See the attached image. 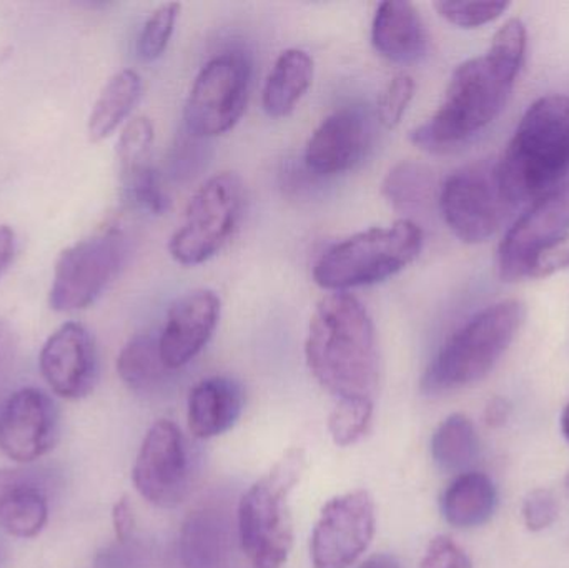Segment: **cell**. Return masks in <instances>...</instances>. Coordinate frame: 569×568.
<instances>
[{
    "mask_svg": "<svg viewBox=\"0 0 569 568\" xmlns=\"http://www.w3.org/2000/svg\"><path fill=\"white\" fill-rule=\"evenodd\" d=\"M152 143L153 123L147 117H137V119L130 120L117 142V160H119L120 172L149 162Z\"/></svg>",
    "mask_w": 569,
    "mask_h": 568,
    "instance_id": "obj_31",
    "label": "cell"
},
{
    "mask_svg": "<svg viewBox=\"0 0 569 568\" xmlns=\"http://www.w3.org/2000/svg\"><path fill=\"white\" fill-rule=\"evenodd\" d=\"M418 568H473L470 557L447 536L431 540Z\"/></svg>",
    "mask_w": 569,
    "mask_h": 568,
    "instance_id": "obj_36",
    "label": "cell"
},
{
    "mask_svg": "<svg viewBox=\"0 0 569 568\" xmlns=\"http://www.w3.org/2000/svg\"><path fill=\"white\" fill-rule=\"evenodd\" d=\"M117 372L133 392L153 393L166 386L172 370L163 362L159 337L140 333L120 350Z\"/></svg>",
    "mask_w": 569,
    "mask_h": 568,
    "instance_id": "obj_25",
    "label": "cell"
},
{
    "mask_svg": "<svg viewBox=\"0 0 569 568\" xmlns=\"http://www.w3.org/2000/svg\"><path fill=\"white\" fill-rule=\"evenodd\" d=\"M371 143V123L360 107H341L321 120L305 149V163L317 176H337L361 162Z\"/></svg>",
    "mask_w": 569,
    "mask_h": 568,
    "instance_id": "obj_17",
    "label": "cell"
},
{
    "mask_svg": "<svg viewBox=\"0 0 569 568\" xmlns=\"http://www.w3.org/2000/svg\"><path fill=\"white\" fill-rule=\"evenodd\" d=\"M252 67L242 52L213 57L193 80L183 119L197 139H212L230 132L242 119L250 93Z\"/></svg>",
    "mask_w": 569,
    "mask_h": 568,
    "instance_id": "obj_10",
    "label": "cell"
},
{
    "mask_svg": "<svg viewBox=\"0 0 569 568\" xmlns=\"http://www.w3.org/2000/svg\"><path fill=\"white\" fill-rule=\"evenodd\" d=\"M525 526L531 532L550 529L558 519V502L547 489H537L528 494L523 502Z\"/></svg>",
    "mask_w": 569,
    "mask_h": 568,
    "instance_id": "obj_35",
    "label": "cell"
},
{
    "mask_svg": "<svg viewBox=\"0 0 569 568\" xmlns=\"http://www.w3.org/2000/svg\"><path fill=\"white\" fill-rule=\"evenodd\" d=\"M371 43L391 62L411 63L420 59L427 50L428 37L413 3L403 0L381 2L371 23Z\"/></svg>",
    "mask_w": 569,
    "mask_h": 568,
    "instance_id": "obj_20",
    "label": "cell"
},
{
    "mask_svg": "<svg viewBox=\"0 0 569 568\" xmlns=\"http://www.w3.org/2000/svg\"><path fill=\"white\" fill-rule=\"evenodd\" d=\"M567 490H568V494H569V476L567 477Z\"/></svg>",
    "mask_w": 569,
    "mask_h": 568,
    "instance_id": "obj_43",
    "label": "cell"
},
{
    "mask_svg": "<svg viewBox=\"0 0 569 568\" xmlns=\"http://www.w3.org/2000/svg\"><path fill=\"white\" fill-rule=\"evenodd\" d=\"M569 267V182L535 200L498 250L503 282L543 279Z\"/></svg>",
    "mask_w": 569,
    "mask_h": 568,
    "instance_id": "obj_7",
    "label": "cell"
},
{
    "mask_svg": "<svg viewBox=\"0 0 569 568\" xmlns=\"http://www.w3.org/2000/svg\"><path fill=\"white\" fill-rule=\"evenodd\" d=\"M568 172L569 97H541L528 107L493 167L498 192L507 206L538 200L565 183Z\"/></svg>",
    "mask_w": 569,
    "mask_h": 568,
    "instance_id": "obj_2",
    "label": "cell"
},
{
    "mask_svg": "<svg viewBox=\"0 0 569 568\" xmlns=\"http://www.w3.org/2000/svg\"><path fill=\"white\" fill-rule=\"evenodd\" d=\"M423 230L410 219L355 233L323 252L313 280L321 289L347 292L397 276L420 256Z\"/></svg>",
    "mask_w": 569,
    "mask_h": 568,
    "instance_id": "obj_5",
    "label": "cell"
},
{
    "mask_svg": "<svg viewBox=\"0 0 569 568\" xmlns=\"http://www.w3.org/2000/svg\"><path fill=\"white\" fill-rule=\"evenodd\" d=\"M246 409V392L230 377H210L193 387L189 397V430L196 439H213L229 432Z\"/></svg>",
    "mask_w": 569,
    "mask_h": 568,
    "instance_id": "obj_18",
    "label": "cell"
},
{
    "mask_svg": "<svg viewBox=\"0 0 569 568\" xmlns=\"http://www.w3.org/2000/svg\"><path fill=\"white\" fill-rule=\"evenodd\" d=\"M498 494L493 480L481 472L455 477L441 496V514L457 529L485 526L497 510Z\"/></svg>",
    "mask_w": 569,
    "mask_h": 568,
    "instance_id": "obj_22",
    "label": "cell"
},
{
    "mask_svg": "<svg viewBox=\"0 0 569 568\" xmlns=\"http://www.w3.org/2000/svg\"><path fill=\"white\" fill-rule=\"evenodd\" d=\"M220 312L222 300L210 289L193 290L170 306L159 336L160 353L170 370L182 369L202 352L219 326Z\"/></svg>",
    "mask_w": 569,
    "mask_h": 568,
    "instance_id": "obj_16",
    "label": "cell"
},
{
    "mask_svg": "<svg viewBox=\"0 0 569 568\" xmlns=\"http://www.w3.org/2000/svg\"><path fill=\"white\" fill-rule=\"evenodd\" d=\"M517 77L488 56L461 63L448 82L443 102L410 133L411 142L431 153L460 149L500 117Z\"/></svg>",
    "mask_w": 569,
    "mask_h": 568,
    "instance_id": "obj_3",
    "label": "cell"
},
{
    "mask_svg": "<svg viewBox=\"0 0 569 568\" xmlns=\"http://www.w3.org/2000/svg\"><path fill=\"white\" fill-rule=\"evenodd\" d=\"M16 232L12 227L0 226V277L9 269L16 253Z\"/></svg>",
    "mask_w": 569,
    "mask_h": 568,
    "instance_id": "obj_40",
    "label": "cell"
},
{
    "mask_svg": "<svg viewBox=\"0 0 569 568\" xmlns=\"http://www.w3.org/2000/svg\"><path fill=\"white\" fill-rule=\"evenodd\" d=\"M433 176L421 163H397L381 183V196L397 212H413L430 200Z\"/></svg>",
    "mask_w": 569,
    "mask_h": 568,
    "instance_id": "obj_27",
    "label": "cell"
},
{
    "mask_svg": "<svg viewBox=\"0 0 569 568\" xmlns=\"http://www.w3.org/2000/svg\"><path fill=\"white\" fill-rule=\"evenodd\" d=\"M120 182L123 197L130 206L152 216H162L169 209V197L152 163H140L133 169L123 170L120 172Z\"/></svg>",
    "mask_w": 569,
    "mask_h": 568,
    "instance_id": "obj_28",
    "label": "cell"
},
{
    "mask_svg": "<svg viewBox=\"0 0 569 568\" xmlns=\"http://www.w3.org/2000/svg\"><path fill=\"white\" fill-rule=\"evenodd\" d=\"M375 526V502L367 490H353L328 500L311 534V566L350 568L370 547Z\"/></svg>",
    "mask_w": 569,
    "mask_h": 568,
    "instance_id": "obj_12",
    "label": "cell"
},
{
    "mask_svg": "<svg viewBox=\"0 0 569 568\" xmlns=\"http://www.w3.org/2000/svg\"><path fill=\"white\" fill-rule=\"evenodd\" d=\"M371 419H373V400H338L328 419V432L335 446L350 447L367 436Z\"/></svg>",
    "mask_w": 569,
    "mask_h": 568,
    "instance_id": "obj_29",
    "label": "cell"
},
{
    "mask_svg": "<svg viewBox=\"0 0 569 568\" xmlns=\"http://www.w3.org/2000/svg\"><path fill=\"white\" fill-rule=\"evenodd\" d=\"M438 202L445 222L465 243L487 242L493 237L507 206L498 192L493 169L483 163L451 173L441 186Z\"/></svg>",
    "mask_w": 569,
    "mask_h": 568,
    "instance_id": "obj_13",
    "label": "cell"
},
{
    "mask_svg": "<svg viewBox=\"0 0 569 568\" xmlns=\"http://www.w3.org/2000/svg\"><path fill=\"white\" fill-rule=\"evenodd\" d=\"M246 189L233 172H220L199 187L169 242L176 262L193 267L220 252L242 219Z\"/></svg>",
    "mask_w": 569,
    "mask_h": 568,
    "instance_id": "obj_8",
    "label": "cell"
},
{
    "mask_svg": "<svg viewBox=\"0 0 569 568\" xmlns=\"http://www.w3.org/2000/svg\"><path fill=\"white\" fill-rule=\"evenodd\" d=\"M49 500L32 472L0 469V527L19 539L36 537L46 527Z\"/></svg>",
    "mask_w": 569,
    "mask_h": 568,
    "instance_id": "obj_21",
    "label": "cell"
},
{
    "mask_svg": "<svg viewBox=\"0 0 569 568\" xmlns=\"http://www.w3.org/2000/svg\"><path fill=\"white\" fill-rule=\"evenodd\" d=\"M305 359L315 380L338 400H373L380 353L367 307L348 292L325 296L308 326Z\"/></svg>",
    "mask_w": 569,
    "mask_h": 568,
    "instance_id": "obj_1",
    "label": "cell"
},
{
    "mask_svg": "<svg viewBox=\"0 0 569 568\" xmlns=\"http://www.w3.org/2000/svg\"><path fill=\"white\" fill-rule=\"evenodd\" d=\"M510 413L511 407L508 400L501 399V397H495V399L490 400V403H488L487 409H485V422L493 427V429H497V427L507 423V420L510 419Z\"/></svg>",
    "mask_w": 569,
    "mask_h": 568,
    "instance_id": "obj_39",
    "label": "cell"
},
{
    "mask_svg": "<svg viewBox=\"0 0 569 568\" xmlns=\"http://www.w3.org/2000/svg\"><path fill=\"white\" fill-rule=\"evenodd\" d=\"M127 237L119 227L100 230L67 247L56 262L50 309L76 312L92 306L122 269Z\"/></svg>",
    "mask_w": 569,
    "mask_h": 568,
    "instance_id": "obj_9",
    "label": "cell"
},
{
    "mask_svg": "<svg viewBox=\"0 0 569 568\" xmlns=\"http://www.w3.org/2000/svg\"><path fill=\"white\" fill-rule=\"evenodd\" d=\"M180 9H182L180 3L167 2L150 13L149 19L143 23L139 40H137V52H139L140 59L152 62L166 52L173 30H176Z\"/></svg>",
    "mask_w": 569,
    "mask_h": 568,
    "instance_id": "obj_30",
    "label": "cell"
},
{
    "mask_svg": "<svg viewBox=\"0 0 569 568\" xmlns=\"http://www.w3.org/2000/svg\"><path fill=\"white\" fill-rule=\"evenodd\" d=\"M113 530H116L117 540L120 544H126L132 536L133 527H136V517H133V509L130 506V500L127 497L117 500L112 509Z\"/></svg>",
    "mask_w": 569,
    "mask_h": 568,
    "instance_id": "obj_38",
    "label": "cell"
},
{
    "mask_svg": "<svg viewBox=\"0 0 569 568\" xmlns=\"http://www.w3.org/2000/svg\"><path fill=\"white\" fill-rule=\"evenodd\" d=\"M17 353V337L12 327L0 319V392L6 387L9 380L10 372H12L13 360Z\"/></svg>",
    "mask_w": 569,
    "mask_h": 568,
    "instance_id": "obj_37",
    "label": "cell"
},
{
    "mask_svg": "<svg viewBox=\"0 0 569 568\" xmlns=\"http://www.w3.org/2000/svg\"><path fill=\"white\" fill-rule=\"evenodd\" d=\"M132 480L140 496L160 509L183 502L192 487L189 444L172 420L150 427L137 456Z\"/></svg>",
    "mask_w": 569,
    "mask_h": 568,
    "instance_id": "obj_11",
    "label": "cell"
},
{
    "mask_svg": "<svg viewBox=\"0 0 569 568\" xmlns=\"http://www.w3.org/2000/svg\"><path fill=\"white\" fill-rule=\"evenodd\" d=\"M480 450L477 429L463 413L447 417L431 437V457L443 472H460L477 460Z\"/></svg>",
    "mask_w": 569,
    "mask_h": 568,
    "instance_id": "obj_26",
    "label": "cell"
},
{
    "mask_svg": "<svg viewBox=\"0 0 569 568\" xmlns=\"http://www.w3.org/2000/svg\"><path fill=\"white\" fill-rule=\"evenodd\" d=\"M305 469L303 452L288 450L269 476L253 484L239 504L237 529L253 568H282L293 547L288 497Z\"/></svg>",
    "mask_w": 569,
    "mask_h": 568,
    "instance_id": "obj_6",
    "label": "cell"
},
{
    "mask_svg": "<svg viewBox=\"0 0 569 568\" xmlns=\"http://www.w3.org/2000/svg\"><path fill=\"white\" fill-rule=\"evenodd\" d=\"M232 554V524L223 510L200 507L183 520L179 559L183 568H226Z\"/></svg>",
    "mask_w": 569,
    "mask_h": 568,
    "instance_id": "obj_19",
    "label": "cell"
},
{
    "mask_svg": "<svg viewBox=\"0 0 569 568\" xmlns=\"http://www.w3.org/2000/svg\"><path fill=\"white\" fill-rule=\"evenodd\" d=\"M0 566H2V554H0Z\"/></svg>",
    "mask_w": 569,
    "mask_h": 568,
    "instance_id": "obj_44",
    "label": "cell"
},
{
    "mask_svg": "<svg viewBox=\"0 0 569 568\" xmlns=\"http://www.w3.org/2000/svg\"><path fill=\"white\" fill-rule=\"evenodd\" d=\"M415 96V80L408 73H398L388 82L378 99L377 116L385 129H395L403 119Z\"/></svg>",
    "mask_w": 569,
    "mask_h": 568,
    "instance_id": "obj_34",
    "label": "cell"
},
{
    "mask_svg": "<svg viewBox=\"0 0 569 568\" xmlns=\"http://www.w3.org/2000/svg\"><path fill=\"white\" fill-rule=\"evenodd\" d=\"M358 568H400V564L393 556L377 554V556L368 557Z\"/></svg>",
    "mask_w": 569,
    "mask_h": 568,
    "instance_id": "obj_41",
    "label": "cell"
},
{
    "mask_svg": "<svg viewBox=\"0 0 569 568\" xmlns=\"http://www.w3.org/2000/svg\"><path fill=\"white\" fill-rule=\"evenodd\" d=\"M40 372L50 389L63 399L89 396L99 376L96 342L82 323L60 326L43 343Z\"/></svg>",
    "mask_w": 569,
    "mask_h": 568,
    "instance_id": "obj_15",
    "label": "cell"
},
{
    "mask_svg": "<svg viewBox=\"0 0 569 568\" xmlns=\"http://www.w3.org/2000/svg\"><path fill=\"white\" fill-rule=\"evenodd\" d=\"M313 59L301 49H288L276 60L263 87V109L273 119L290 116L313 82Z\"/></svg>",
    "mask_w": 569,
    "mask_h": 568,
    "instance_id": "obj_23",
    "label": "cell"
},
{
    "mask_svg": "<svg viewBox=\"0 0 569 568\" xmlns=\"http://www.w3.org/2000/svg\"><path fill=\"white\" fill-rule=\"evenodd\" d=\"M527 39L525 23L520 19H510L495 33L487 56L518 76L527 52Z\"/></svg>",
    "mask_w": 569,
    "mask_h": 568,
    "instance_id": "obj_33",
    "label": "cell"
},
{
    "mask_svg": "<svg viewBox=\"0 0 569 568\" xmlns=\"http://www.w3.org/2000/svg\"><path fill=\"white\" fill-rule=\"evenodd\" d=\"M59 416L42 390H17L0 407V450L20 464L46 456L57 439Z\"/></svg>",
    "mask_w": 569,
    "mask_h": 568,
    "instance_id": "obj_14",
    "label": "cell"
},
{
    "mask_svg": "<svg viewBox=\"0 0 569 568\" xmlns=\"http://www.w3.org/2000/svg\"><path fill=\"white\" fill-rule=\"evenodd\" d=\"M527 319L520 300H501L475 313L441 347L421 377L425 396H441L480 382L510 349Z\"/></svg>",
    "mask_w": 569,
    "mask_h": 568,
    "instance_id": "obj_4",
    "label": "cell"
},
{
    "mask_svg": "<svg viewBox=\"0 0 569 568\" xmlns=\"http://www.w3.org/2000/svg\"><path fill=\"white\" fill-rule=\"evenodd\" d=\"M510 2H451L440 0L435 2V9L447 22L461 29H477L487 26L493 20L500 19L508 9Z\"/></svg>",
    "mask_w": 569,
    "mask_h": 568,
    "instance_id": "obj_32",
    "label": "cell"
},
{
    "mask_svg": "<svg viewBox=\"0 0 569 568\" xmlns=\"http://www.w3.org/2000/svg\"><path fill=\"white\" fill-rule=\"evenodd\" d=\"M142 93V79L132 69L113 73L93 103L87 123L90 142L97 143L112 136L130 116Z\"/></svg>",
    "mask_w": 569,
    "mask_h": 568,
    "instance_id": "obj_24",
    "label": "cell"
},
{
    "mask_svg": "<svg viewBox=\"0 0 569 568\" xmlns=\"http://www.w3.org/2000/svg\"><path fill=\"white\" fill-rule=\"evenodd\" d=\"M561 430H563V436L567 437L569 442V402L565 407L563 416H561Z\"/></svg>",
    "mask_w": 569,
    "mask_h": 568,
    "instance_id": "obj_42",
    "label": "cell"
}]
</instances>
